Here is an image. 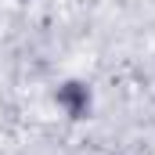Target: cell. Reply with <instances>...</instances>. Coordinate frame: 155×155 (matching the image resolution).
<instances>
[{
	"mask_svg": "<svg viewBox=\"0 0 155 155\" xmlns=\"http://www.w3.org/2000/svg\"><path fill=\"white\" fill-rule=\"evenodd\" d=\"M54 105L65 112L69 119H87L94 108V94L83 79H65L58 90H54Z\"/></svg>",
	"mask_w": 155,
	"mask_h": 155,
	"instance_id": "1",
	"label": "cell"
}]
</instances>
